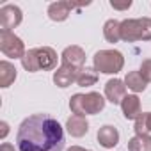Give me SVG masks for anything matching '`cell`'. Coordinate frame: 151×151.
<instances>
[{
  "mask_svg": "<svg viewBox=\"0 0 151 151\" xmlns=\"http://www.w3.org/2000/svg\"><path fill=\"white\" fill-rule=\"evenodd\" d=\"M64 142V130L50 114L25 117L16 132L18 151H62Z\"/></svg>",
  "mask_w": 151,
  "mask_h": 151,
  "instance_id": "1",
  "label": "cell"
},
{
  "mask_svg": "<svg viewBox=\"0 0 151 151\" xmlns=\"http://www.w3.org/2000/svg\"><path fill=\"white\" fill-rule=\"evenodd\" d=\"M57 52L52 46H37V48H30L27 50V53L22 59V66L25 71L29 73H36V71H50V69H57Z\"/></svg>",
  "mask_w": 151,
  "mask_h": 151,
  "instance_id": "2",
  "label": "cell"
},
{
  "mask_svg": "<svg viewBox=\"0 0 151 151\" xmlns=\"http://www.w3.org/2000/svg\"><path fill=\"white\" fill-rule=\"evenodd\" d=\"M105 98L100 94V93H87V94H73L71 100H69V109L73 114L77 116H94V114H100L103 109H105Z\"/></svg>",
  "mask_w": 151,
  "mask_h": 151,
  "instance_id": "3",
  "label": "cell"
},
{
  "mask_svg": "<svg viewBox=\"0 0 151 151\" xmlns=\"http://www.w3.org/2000/svg\"><path fill=\"white\" fill-rule=\"evenodd\" d=\"M121 39L126 43L151 39V18H128L121 22Z\"/></svg>",
  "mask_w": 151,
  "mask_h": 151,
  "instance_id": "4",
  "label": "cell"
},
{
  "mask_svg": "<svg viewBox=\"0 0 151 151\" xmlns=\"http://www.w3.org/2000/svg\"><path fill=\"white\" fill-rule=\"evenodd\" d=\"M93 64L96 73L103 75H116L124 66V57L119 50H100L93 57Z\"/></svg>",
  "mask_w": 151,
  "mask_h": 151,
  "instance_id": "5",
  "label": "cell"
},
{
  "mask_svg": "<svg viewBox=\"0 0 151 151\" xmlns=\"http://www.w3.org/2000/svg\"><path fill=\"white\" fill-rule=\"evenodd\" d=\"M0 52L9 59H20V60L27 53L23 41L14 32H4V30H0Z\"/></svg>",
  "mask_w": 151,
  "mask_h": 151,
  "instance_id": "6",
  "label": "cell"
},
{
  "mask_svg": "<svg viewBox=\"0 0 151 151\" xmlns=\"http://www.w3.org/2000/svg\"><path fill=\"white\" fill-rule=\"evenodd\" d=\"M23 20L22 9L14 4H6L0 9V29L4 32H11V29H16Z\"/></svg>",
  "mask_w": 151,
  "mask_h": 151,
  "instance_id": "7",
  "label": "cell"
},
{
  "mask_svg": "<svg viewBox=\"0 0 151 151\" xmlns=\"http://www.w3.org/2000/svg\"><path fill=\"white\" fill-rule=\"evenodd\" d=\"M60 59H62V64L73 66V68L80 69V68H84V64H86V52H84V48L78 46V45H71V46L64 48V52L60 53Z\"/></svg>",
  "mask_w": 151,
  "mask_h": 151,
  "instance_id": "8",
  "label": "cell"
},
{
  "mask_svg": "<svg viewBox=\"0 0 151 151\" xmlns=\"http://www.w3.org/2000/svg\"><path fill=\"white\" fill-rule=\"evenodd\" d=\"M77 73H78L77 68L60 64V66L53 71V84H55L57 87H60V89H66V87H69L73 82H77Z\"/></svg>",
  "mask_w": 151,
  "mask_h": 151,
  "instance_id": "9",
  "label": "cell"
},
{
  "mask_svg": "<svg viewBox=\"0 0 151 151\" xmlns=\"http://www.w3.org/2000/svg\"><path fill=\"white\" fill-rule=\"evenodd\" d=\"M126 96V86H124V80H119V78H110L107 84H105V98L114 103V105H121V101L124 100Z\"/></svg>",
  "mask_w": 151,
  "mask_h": 151,
  "instance_id": "10",
  "label": "cell"
},
{
  "mask_svg": "<svg viewBox=\"0 0 151 151\" xmlns=\"http://www.w3.org/2000/svg\"><path fill=\"white\" fill-rule=\"evenodd\" d=\"M66 130L71 137L75 139H80L84 137L87 132H89V121L86 119V116H77V114H73L71 117H68L66 121Z\"/></svg>",
  "mask_w": 151,
  "mask_h": 151,
  "instance_id": "11",
  "label": "cell"
},
{
  "mask_svg": "<svg viewBox=\"0 0 151 151\" xmlns=\"http://www.w3.org/2000/svg\"><path fill=\"white\" fill-rule=\"evenodd\" d=\"M96 139H98L100 146L110 149V147H116V146L119 144V132H117V128L112 126V124H103V126L98 130Z\"/></svg>",
  "mask_w": 151,
  "mask_h": 151,
  "instance_id": "12",
  "label": "cell"
},
{
  "mask_svg": "<svg viewBox=\"0 0 151 151\" xmlns=\"http://www.w3.org/2000/svg\"><path fill=\"white\" fill-rule=\"evenodd\" d=\"M75 7V4L68 2V0H59V2H53L48 6V18L52 22H64L68 20L71 9Z\"/></svg>",
  "mask_w": 151,
  "mask_h": 151,
  "instance_id": "13",
  "label": "cell"
},
{
  "mask_svg": "<svg viewBox=\"0 0 151 151\" xmlns=\"http://www.w3.org/2000/svg\"><path fill=\"white\" fill-rule=\"evenodd\" d=\"M121 110H123V116L126 119H139V116L142 114L140 110V100L137 94H126L124 100L121 101Z\"/></svg>",
  "mask_w": 151,
  "mask_h": 151,
  "instance_id": "14",
  "label": "cell"
},
{
  "mask_svg": "<svg viewBox=\"0 0 151 151\" xmlns=\"http://www.w3.org/2000/svg\"><path fill=\"white\" fill-rule=\"evenodd\" d=\"M14 80H16V68H14V64H11L9 60H2L0 62V87L7 89Z\"/></svg>",
  "mask_w": 151,
  "mask_h": 151,
  "instance_id": "15",
  "label": "cell"
},
{
  "mask_svg": "<svg viewBox=\"0 0 151 151\" xmlns=\"http://www.w3.org/2000/svg\"><path fill=\"white\" fill-rule=\"evenodd\" d=\"M124 86L133 93H142V91H146L147 82L142 78V75L139 71H128L124 77Z\"/></svg>",
  "mask_w": 151,
  "mask_h": 151,
  "instance_id": "16",
  "label": "cell"
},
{
  "mask_svg": "<svg viewBox=\"0 0 151 151\" xmlns=\"http://www.w3.org/2000/svg\"><path fill=\"white\" fill-rule=\"evenodd\" d=\"M98 82V73L96 69H91V68H80L78 73H77V84L78 87H91Z\"/></svg>",
  "mask_w": 151,
  "mask_h": 151,
  "instance_id": "17",
  "label": "cell"
},
{
  "mask_svg": "<svg viewBox=\"0 0 151 151\" xmlns=\"http://www.w3.org/2000/svg\"><path fill=\"white\" fill-rule=\"evenodd\" d=\"M103 37L109 43H119L121 39V22L117 20H107L103 25Z\"/></svg>",
  "mask_w": 151,
  "mask_h": 151,
  "instance_id": "18",
  "label": "cell"
},
{
  "mask_svg": "<svg viewBox=\"0 0 151 151\" xmlns=\"http://www.w3.org/2000/svg\"><path fill=\"white\" fill-rule=\"evenodd\" d=\"M128 151H151V135H135L128 140Z\"/></svg>",
  "mask_w": 151,
  "mask_h": 151,
  "instance_id": "19",
  "label": "cell"
},
{
  "mask_svg": "<svg viewBox=\"0 0 151 151\" xmlns=\"http://www.w3.org/2000/svg\"><path fill=\"white\" fill-rule=\"evenodd\" d=\"M135 135H149L151 133V112H142L135 121Z\"/></svg>",
  "mask_w": 151,
  "mask_h": 151,
  "instance_id": "20",
  "label": "cell"
},
{
  "mask_svg": "<svg viewBox=\"0 0 151 151\" xmlns=\"http://www.w3.org/2000/svg\"><path fill=\"white\" fill-rule=\"evenodd\" d=\"M139 73L142 75V78H144L146 82H151V59H146V60H142Z\"/></svg>",
  "mask_w": 151,
  "mask_h": 151,
  "instance_id": "21",
  "label": "cell"
},
{
  "mask_svg": "<svg viewBox=\"0 0 151 151\" xmlns=\"http://www.w3.org/2000/svg\"><path fill=\"white\" fill-rule=\"evenodd\" d=\"M110 7H114V9H119V11H126V9H130L132 7V0H126V2H123V4H119V2H110Z\"/></svg>",
  "mask_w": 151,
  "mask_h": 151,
  "instance_id": "22",
  "label": "cell"
},
{
  "mask_svg": "<svg viewBox=\"0 0 151 151\" xmlns=\"http://www.w3.org/2000/svg\"><path fill=\"white\" fill-rule=\"evenodd\" d=\"M0 126H2V133H0V137L6 139V135L9 133V124H7L6 121H2V123H0Z\"/></svg>",
  "mask_w": 151,
  "mask_h": 151,
  "instance_id": "23",
  "label": "cell"
},
{
  "mask_svg": "<svg viewBox=\"0 0 151 151\" xmlns=\"http://www.w3.org/2000/svg\"><path fill=\"white\" fill-rule=\"evenodd\" d=\"M0 151H14V146H11L9 142H4L0 146Z\"/></svg>",
  "mask_w": 151,
  "mask_h": 151,
  "instance_id": "24",
  "label": "cell"
},
{
  "mask_svg": "<svg viewBox=\"0 0 151 151\" xmlns=\"http://www.w3.org/2000/svg\"><path fill=\"white\" fill-rule=\"evenodd\" d=\"M66 151H91V149H86V147H80V146H71Z\"/></svg>",
  "mask_w": 151,
  "mask_h": 151,
  "instance_id": "25",
  "label": "cell"
}]
</instances>
